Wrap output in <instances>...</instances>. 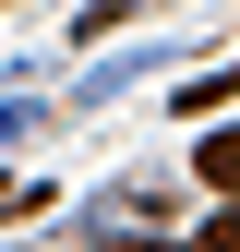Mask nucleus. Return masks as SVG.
Segmentation results:
<instances>
[{
  "label": "nucleus",
  "instance_id": "nucleus-1",
  "mask_svg": "<svg viewBox=\"0 0 240 252\" xmlns=\"http://www.w3.org/2000/svg\"><path fill=\"white\" fill-rule=\"evenodd\" d=\"M204 180H216V192H240V132H204V156H192Z\"/></svg>",
  "mask_w": 240,
  "mask_h": 252
},
{
  "label": "nucleus",
  "instance_id": "nucleus-2",
  "mask_svg": "<svg viewBox=\"0 0 240 252\" xmlns=\"http://www.w3.org/2000/svg\"><path fill=\"white\" fill-rule=\"evenodd\" d=\"M192 252H240V204H228V216H216V228H204V240H192Z\"/></svg>",
  "mask_w": 240,
  "mask_h": 252
},
{
  "label": "nucleus",
  "instance_id": "nucleus-3",
  "mask_svg": "<svg viewBox=\"0 0 240 252\" xmlns=\"http://www.w3.org/2000/svg\"><path fill=\"white\" fill-rule=\"evenodd\" d=\"M108 252H192V240H108Z\"/></svg>",
  "mask_w": 240,
  "mask_h": 252
}]
</instances>
